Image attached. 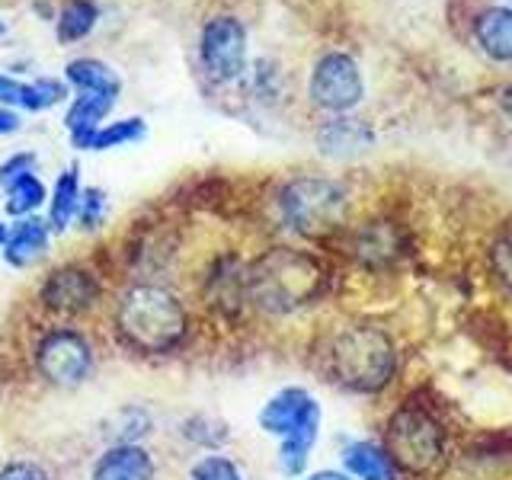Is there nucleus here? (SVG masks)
Instances as JSON below:
<instances>
[{
  "instance_id": "nucleus-14",
  "label": "nucleus",
  "mask_w": 512,
  "mask_h": 480,
  "mask_svg": "<svg viewBox=\"0 0 512 480\" xmlns=\"http://www.w3.org/2000/svg\"><path fill=\"white\" fill-rule=\"evenodd\" d=\"M375 141L372 128L359 119H333L327 122L324 128L317 132V144L324 154H333V157H346V154H359L365 151L368 144Z\"/></svg>"
},
{
  "instance_id": "nucleus-23",
  "label": "nucleus",
  "mask_w": 512,
  "mask_h": 480,
  "mask_svg": "<svg viewBox=\"0 0 512 480\" xmlns=\"http://www.w3.org/2000/svg\"><path fill=\"white\" fill-rule=\"evenodd\" d=\"M397 250H400V244H397V237L391 234L388 224H372V228H365L356 240V253L368 263H384Z\"/></svg>"
},
{
  "instance_id": "nucleus-10",
  "label": "nucleus",
  "mask_w": 512,
  "mask_h": 480,
  "mask_svg": "<svg viewBox=\"0 0 512 480\" xmlns=\"http://www.w3.org/2000/svg\"><path fill=\"white\" fill-rule=\"evenodd\" d=\"M362 74L356 68V61L349 55H324L314 64L311 74V100L320 109L346 112L362 100Z\"/></svg>"
},
{
  "instance_id": "nucleus-7",
  "label": "nucleus",
  "mask_w": 512,
  "mask_h": 480,
  "mask_svg": "<svg viewBox=\"0 0 512 480\" xmlns=\"http://www.w3.org/2000/svg\"><path fill=\"white\" fill-rule=\"evenodd\" d=\"M343 205H346L343 186L333 180H314V176H301V180L288 183L279 196L282 218L298 234H324L340 221Z\"/></svg>"
},
{
  "instance_id": "nucleus-17",
  "label": "nucleus",
  "mask_w": 512,
  "mask_h": 480,
  "mask_svg": "<svg viewBox=\"0 0 512 480\" xmlns=\"http://www.w3.org/2000/svg\"><path fill=\"white\" fill-rule=\"evenodd\" d=\"M477 42L496 61H512V10L493 7L477 20Z\"/></svg>"
},
{
  "instance_id": "nucleus-6",
  "label": "nucleus",
  "mask_w": 512,
  "mask_h": 480,
  "mask_svg": "<svg viewBox=\"0 0 512 480\" xmlns=\"http://www.w3.org/2000/svg\"><path fill=\"white\" fill-rule=\"evenodd\" d=\"M32 365H36V375L55 388H77L93 375L96 349L84 330L58 324L39 333L32 346Z\"/></svg>"
},
{
  "instance_id": "nucleus-4",
  "label": "nucleus",
  "mask_w": 512,
  "mask_h": 480,
  "mask_svg": "<svg viewBox=\"0 0 512 480\" xmlns=\"http://www.w3.org/2000/svg\"><path fill=\"white\" fill-rule=\"evenodd\" d=\"M260 426L269 436H279V468L288 477H298L308 468V455L317 442L320 404L304 388H282L260 410Z\"/></svg>"
},
{
  "instance_id": "nucleus-18",
  "label": "nucleus",
  "mask_w": 512,
  "mask_h": 480,
  "mask_svg": "<svg viewBox=\"0 0 512 480\" xmlns=\"http://www.w3.org/2000/svg\"><path fill=\"white\" fill-rule=\"evenodd\" d=\"M96 20H100V7L96 0H68L58 16H55V32H58V42H80L87 39Z\"/></svg>"
},
{
  "instance_id": "nucleus-32",
  "label": "nucleus",
  "mask_w": 512,
  "mask_h": 480,
  "mask_svg": "<svg viewBox=\"0 0 512 480\" xmlns=\"http://www.w3.org/2000/svg\"><path fill=\"white\" fill-rule=\"evenodd\" d=\"M503 106H506V112H509V116H512V87L503 93Z\"/></svg>"
},
{
  "instance_id": "nucleus-3",
  "label": "nucleus",
  "mask_w": 512,
  "mask_h": 480,
  "mask_svg": "<svg viewBox=\"0 0 512 480\" xmlns=\"http://www.w3.org/2000/svg\"><path fill=\"white\" fill-rule=\"evenodd\" d=\"M327 372L336 384L356 394H378L397 375V346L375 324H346L324 349Z\"/></svg>"
},
{
  "instance_id": "nucleus-20",
  "label": "nucleus",
  "mask_w": 512,
  "mask_h": 480,
  "mask_svg": "<svg viewBox=\"0 0 512 480\" xmlns=\"http://www.w3.org/2000/svg\"><path fill=\"white\" fill-rule=\"evenodd\" d=\"M4 205H7V215H13V218H29V215H36V208L45 205V186H42V180H39L36 173L20 176V180L7 186V199H4Z\"/></svg>"
},
{
  "instance_id": "nucleus-34",
  "label": "nucleus",
  "mask_w": 512,
  "mask_h": 480,
  "mask_svg": "<svg viewBox=\"0 0 512 480\" xmlns=\"http://www.w3.org/2000/svg\"><path fill=\"white\" fill-rule=\"evenodd\" d=\"M4 32H7V23H4V20H0V36H4Z\"/></svg>"
},
{
  "instance_id": "nucleus-28",
  "label": "nucleus",
  "mask_w": 512,
  "mask_h": 480,
  "mask_svg": "<svg viewBox=\"0 0 512 480\" xmlns=\"http://www.w3.org/2000/svg\"><path fill=\"white\" fill-rule=\"evenodd\" d=\"M0 480H48V471L36 461H10L0 468Z\"/></svg>"
},
{
  "instance_id": "nucleus-1",
  "label": "nucleus",
  "mask_w": 512,
  "mask_h": 480,
  "mask_svg": "<svg viewBox=\"0 0 512 480\" xmlns=\"http://www.w3.org/2000/svg\"><path fill=\"white\" fill-rule=\"evenodd\" d=\"M112 327L125 349L138 356H167L189 336V308L173 288L160 282L125 285L112 304Z\"/></svg>"
},
{
  "instance_id": "nucleus-22",
  "label": "nucleus",
  "mask_w": 512,
  "mask_h": 480,
  "mask_svg": "<svg viewBox=\"0 0 512 480\" xmlns=\"http://www.w3.org/2000/svg\"><path fill=\"white\" fill-rule=\"evenodd\" d=\"M144 135H148V125H144V119H119V122H109V125L96 128L90 151H109V148H119V144L141 141Z\"/></svg>"
},
{
  "instance_id": "nucleus-9",
  "label": "nucleus",
  "mask_w": 512,
  "mask_h": 480,
  "mask_svg": "<svg viewBox=\"0 0 512 480\" xmlns=\"http://www.w3.org/2000/svg\"><path fill=\"white\" fill-rule=\"evenodd\" d=\"M100 298H103L100 279H96V272H90L80 263L52 269L39 288L42 308L55 317H84L100 304Z\"/></svg>"
},
{
  "instance_id": "nucleus-21",
  "label": "nucleus",
  "mask_w": 512,
  "mask_h": 480,
  "mask_svg": "<svg viewBox=\"0 0 512 480\" xmlns=\"http://www.w3.org/2000/svg\"><path fill=\"white\" fill-rule=\"evenodd\" d=\"M64 96H68V84L55 77H36L32 84H23V96H20V106L29 112H45L58 106Z\"/></svg>"
},
{
  "instance_id": "nucleus-15",
  "label": "nucleus",
  "mask_w": 512,
  "mask_h": 480,
  "mask_svg": "<svg viewBox=\"0 0 512 480\" xmlns=\"http://www.w3.org/2000/svg\"><path fill=\"white\" fill-rule=\"evenodd\" d=\"M64 80H68L77 93L119 96V90H122L119 74L100 58H74V61H68V68H64Z\"/></svg>"
},
{
  "instance_id": "nucleus-25",
  "label": "nucleus",
  "mask_w": 512,
  "mask_h": 480,
  "mask_svg": "<svg viewBox=\"0 0 512 480\" xmlns=\"http://www.w3.org/2000/svg\"><path fill=\"white\" fill-rule=\"evenodd\" d=\"M189 480H244L240 477V468L224 455H205L192 464Z\"/></svg>"
},
{
  "instance_id": "nucleus-13",
  "label": "nucleus",
  "mask_w": 512,
  "mask_h": 480,
  "mask_svg": "<svg viewBox=\"0 0 512 480\" xmlns=\"http://www.w3.org/2000/svg\"><path fill=\"white\" fill-rule=\"evenodd\" d=\"M343 468L352 480H394V461L375 442H349L343 448Z\"/></svg>"
},
{
  "instance_id": "nucleus-5",
  "label": "nucleus",
  "mask_w": 512,
  "mask_h": 480,
  "mask_svg": "<svg viewBox=\"0 0 512 480\" xmlns=\"http://www.w3.org/2000/svg\"><path fill=\"white\" fill-rule=\"evenodd\" d=\"M384 452L391 455L394 468L407 474H436L448 452L445 426L423 404H404L394 410L384 429Z\"/></svg>"
},
{
  "instance_id": "nucleus-8",
  "label": "nucleus",
  "mask_w": 512,
  "mask_h": 480,
  "mask_svg": "<svg viewBox=\"0 0 512 480\" xmlns=\"http://www.w3.org/2000/svg\"><path fill=\"white\" fill-rule=\"evenodd\" d=\"M199 58L205 74L218 84H231L247 68V29L231 13L212 16L202 29Z\"/></svg>"
},
{
  "instance_id": "nucleus-30",
  "label": "nucleus",
  "mask_w": 512,
  "mask_h": 480,
  "mask_svg": "<svg viewBox=\"0 0 512 480\" xmlns=\"http://www.w3.org/2000/svg\"><path fill=\"white\" fill-rule=\"evenodd\" d=\"M20 112H16L13 106H0V135H13V132H20Z\"/></svg>"
},
{
  "instance_id": "nucleus-31",
  "label": "nucleus",
  "mask_w": 512,
  "mask_h": 480,
  "mask_svg": "<svg viewBox=\"0 0 512 480\" xmlns=\"http://www.w3.org/2000/svg\"><path fill=\"white\" fill-rule=\"evenodd\" d=\"M308 480H352V477L343 474V471H317V474H311Z\"/></svg>"
},
{
  "instance_id": "nucleus-16",
  "label": "nucleus",
  "mask_w": 512,
  "mask_h": 480,
  "mask_svg": "<svg viewBox=\"0 0 512 480\" xmlns=\"http://www.w3.org/2000/svg\"><path fill=\"white\" fill-rule=\"evenodd\" d=\"M80 170L71 164L64 173H58L55 189H52V199H48V228L52 234H64L68 224L77 215V205H80Z\"/></svg>"
},
{
  "instance_id": "nucleus-26",
  "label": "nucleus",
  "mask_w": 512,
  "mask_h": 480,
  "mask_svg": "<svg viewBox=\"0 0 512 480\" xmlns=\"http://www.w3.org/2000/svg\"><path fill=\"white\" fill-rule=\"evenodd\" d=\"M490 266L496 272V279H500L506 288H512V231L503 234L493 244V250H490Z\"/></svg>"
},
{
  "instance_id": "nucleus-24",
  "label": "nucleus",
  "mask_w": 512,
  "mask_h": 480,
  "mask_svg": "<svg viewBox=\"0 0 512 480\" xmlns=\"http://www.w3.org/2000/svg\"><path fill=\"white\" fill-rule=\"evenodd\" d=\"M106 192L100 186H84L80 192V205H77V228L80 231H96L103 224V215H106Z\"/></svg>"
},
{
  "instance_id": "nucleus-12",
  "label": "nucleus",
  "mask_w": 512,
  "mask_h": 480,
  "mask_svg": "<svg viewBox=\"0 0 512 480\" xmlns=\"http://www.w3.org/2000/svg\"><path fill=\"white\" fill-rule=\"evenodd\" d=\"M48 240H52V228L48 221L29 215V218H16L7 228V244H4V260L16 269L39 263L48 253Z\"/></svg>"
},
{
  "instance_id": "nucleus-29",
  "label": "nucleus",
  "mask_w": 512,
  "mask_h": 480,
  "mask_svg": "<svg viewBox=\"0 0 512 480\" xmlns=\"http://www.w3.org/2000/svg\"><path fill=\"white\" fill-rule=\"evenodd\" d=\"M20 96H23L20 80H13L10 74L0 71V106H20Z\"/></svg>"
},
{
  "instance_id": "nucleus-19",
  "label": "nucleus",
  "mask_w": 512,
  "mask_h": 480,
  "mask_svg": "<svg viewBox=\"0 0 512 480\" xmlns=\"http://www.w3.org/2000/svg\"><path fill=\"white\" fill-rule=\"evenodd\" d=\"M116 106V96L109 93H77L68 112H64V125L68 132H77V128H100V122Z\"/></svg>"
},
{
  "instance_id": "nucleus-11",
  "label": "nucleus",
  "mask_w": 512,
  "mask_h": 480,
  "mask_svg": "<svg viewBox=\"0 0 512 480\" xmlns=\"http://www.w3.org/2000/svg\"><path fill=\"white\" fill-rule=\"evenodd\" d=\"M90 480H157V464L148 448L138 442L109 445L93 461Z\"/></svg>"
},
{
  "instance_id": "nucleus-33",
  "label": "nucleus",
  "mask_w": 512,
  "mask_h": 480,
  "mask_svg": "<svg viewBox=\"0 0 512 480\" xmlns=\"http://www.w3.org/2000/svg\"><path fill=\"white\" fill-rule=\"evenodd\" d=\"M7 228H10V224L0 221V250H4V244H7Z\"/></svg>"
},
{
  "instance_id": "nucleus-2",
  "label": "nucleus",
  "mask_w": 512,
  "mask_h": 480,
  "mask_svg": "<svg viewBox=\"0 0 512 480\" xmlns=\"http://www.w3.org/2000/svg\"><path fill=\"white\" fill-rule=\"evenodd\" d=\"M324 263L311 253L269 250L247 266V301L266 314H292L324 292Z\"/></svg>"
},
{
  "instance_id": "nucleus-27",
  "label": "nucleus",
  "mask_w": 512,
  "mask_h": 480,
  "mask_svg": "<svg viewBox=\"0 0 512 480\" xmlns=\"http://www.w3.org/2000/svg\"><path fill=\"white\" fill-rule=\"evenodd\" d=\"M26 173H36V154L32 151H20V154H10L4 164H0V186H10V183H16L20 176H26Z\"/></svg>"
}]
</instances>
